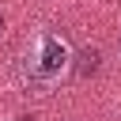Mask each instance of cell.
Listing matches in <instances>:
<instances>
[{"instance_id":"277c9868","label":"cell","mask_w":121,"mask_h":121,"mask_svg":"<svg viewBox=\"0 0 121 121\" xmlns=\"http://www.w3.org/2000/svg\"><path fill=\"white\" fill-rule=\"evenodd\" d=\"M19 121H30V117H19Z\"/></svg>"},{"instance_id":"3957f363","label":"cell","mask_w":121,"mask_h":121,"mask_svg":"<svg viewBox=\"0 0 121 121\" xmlns=\"http://www.w3.org/2000/svg\"><path fill=\"white\" fill-rule=\"evenodd\" d=\"M0 30H4V15H0Z\"/></svg>"},{"instance_id":"6da1fadb","label":"cell","mask_w":121,"mask_h":121,"mask_svg":"<svg viewBox=\"0 0 121 121\" xmlns=\"http://www.w3.org/2000/svg\"><path fill=\"white\" fill-rule=\"evenodd\" d=\"M64 64H68V45H64V38L42 34V38H38V53H34V60H30V79L42 83V87H49V79H57Z\"/></svg>"},{"instance_id":"5b68a950","label":"cell","mask_w":121,"mask_h":121,"mask_svg":"<svg viewBox=\"0 0 121 121\" xmlns=\"http://www.w3.org/2000/svg\"><path fill=\"white\" fill-rule=\"evenodd\" d=\"M117 49H121V42H117Z\"/></svg>"},{"instance_id":"7a4b0ae2","label":"cell","mask_w":121,"mask_h":121,"mask_svg":"<svg viewBox=\"0 0 121 121\" xmlns=\"http://www.w3.org/2000/svg\"><path fill=\"white\" fill-rule=\"evenodd\" d=\"M98 64H102V53H98L95 45H87V49H79V53H76V76H79V79L95 76V72H98Z\"/></svg>"}]
</instances>
